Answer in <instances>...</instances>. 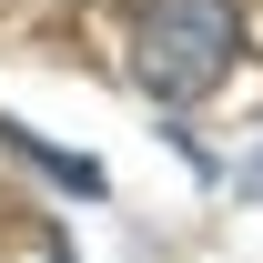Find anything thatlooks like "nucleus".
<instances>
[{"label": "nucleus", "mask_w": 263, "mask_h": 263, "mask_svg": "<svg viewBox=\"0 0 263 263\" xmlns=\"http://www.w3.org/2000/svg\"><path fill=\"white\" fill-rule=\"evenodd\" d=\"M233 61H243V10H233V0H152V10H142L132 71H142L152 101L182 111V101H202Z\"/></svg>", "instance_id": "obj_1"}, {"label": "nucleus", "mask_w": 263, "mask_h": 263, "mask_svg": "<svg viewBox=\"0 0 263 263\" xmlns=\"http://www.w3.org/2000/svg\"><path fill=\"white\" fill-rule=\"evenodd\" d=\"M243 193H253V202H263V152H253V162H243Z\"/></svg>", "instance_id": "obj_2"}]
</instances>
